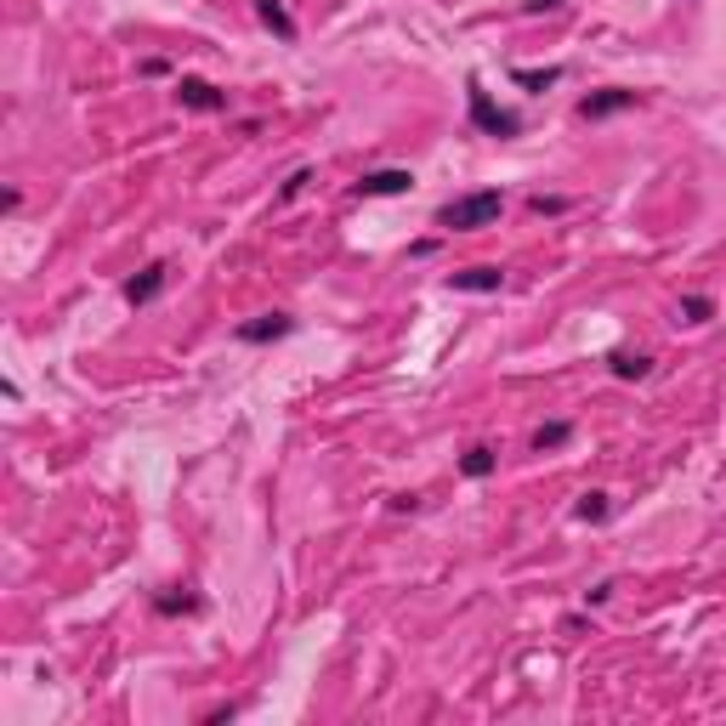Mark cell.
I'll list each match as a JSON object with an SVG mask.
<instances>
[{
    "label": "cell",
    "mask_w": 726,
    "mask_h": 726,
    "mask_svg": "<svg viewBox=\"0 0 726 726\" xmlns=\"http://www.w3.org/2000/svg\"><path fill=\"white\" fill-rule=\"evenodd\" d=\"M528 210H533V216H562L568 199H545V194H533V199H528Z\"/></svg>",
    "instance_id": "17"
},
{
    "label": "cell",
    "mask_w": 726,
    "mask_h": 726,
    "mask_svg": "<svg viewBox=\"0 0 726 726\" xmlns=\"http://www.w3.org/2000/svg\"><path fill=\"white\" fill-rule=\"evenodd\" d=\"M290 330H295L290 312H262V318H250V324H239V340H250V347H267V340H284Z\"/></svg>",
    "instance_id": "6"
},
{
    "label": "cell",
    "mask_w": 726,
    "mask_h": 726,
    "mask_svg": "<svg viewBox=\"0 0 726 726\" xmlns=\"http://www.w3.org/2000/svg\"><path fill=\"white\" fill-rule=\"evenodd\" d=\"M642 102V91H625V85H607V91H590L579 102V119H607V114H625Z\"/></svg>",
    "instance_id": "4"
},
{
    "label": "cell",
    "mask_w": 726,
    "mask_h": 726,
    "mask_svg": "<svg viewBox=\"0 0 726 726\" xmlns=\"http://www.w3.org/2000/svg\"><path fill=\"white\" fill-rule=\"evenodd\" d=\"M460 472L472 477V482H482L488 472H494V448H482V443H477V448H465V454H460Z\"/></svg>",
    "instance_id": "12"
},
{
    "label": "cell",
    "mask_w": 726,
    "mask_h": 726,
    "mask_svg": "<svg viewBox=\"0 0 726 726\" xmlns=\"http://www.w3.org/2000/svg\"><path fill=\"white\" fill-rule=\"evenodd\" d=\"M415 177L409 170H363L358 177V199H392V194H409Z\"/></svg>",
    "instance_id": "5"
},
{
    "label": "cell",
    "mask_w": 726,
    "mask_h": 726,
    "mask_svg": "<svg viewBox=\"0 0 726 726\" xmlns=\"http://www.w3.org/2000/svg\"><path fill=\"white\" fill-rule=\"evenodd\" d=\"M165 279H170V267H165V262H148L137 279L125 284V301H131V307H148V301H154V295L165 290Z\"/></svg>",
    "instance_id": "8"
},
{
    "label": "cell",
    "mask_w": 726,
    "mask_h": 726,
    "mask_svg": "<svg viewBox=\"0 0 726 726\" xmlns=\"http://www.w3.org/2000/svg\"><path fill=\"white\" fill-rule=\"evenodd\" d=\"M681 318H687V324H710L715 301H710V295H681Z\"/></svg>",
    "instance_id": "14"
},
{
    "label": "cell",
    "mask_w": 726,
    "mask_h": 726,
    "mask_svg": "<svg viewBox=\"0 0 726 726\" xmlns=\"http://www.w3.org/2000/svg\"><path fill=\"white\" fill-rule=\"evenodd\" d=\"M465 97H472V125H477V131H488V137H517L522 131V114L500 109V102L488 97L477 80H465Z\"/></svg>",
    "instance_id": "2"
},
{
    "label": "cell",
    "mask_w": 726,
    "mask_h": 726,
    "mask_svg": "<svg viewBox=\"0 0 726 726\" xmlns=\"http://www.w3.org/2000/svg\"><path fill=\"white\" fill-rule=\"evenodd\" d=\"M607 596H613V579H602V585H590V590H585V602H590V607H602Z\"/></svg>",
    "instance_id": "19"
},
{
    "label": "cell",
    "mask_w": 726,
    "mask_h": 726,
    "mask_svg": "<svg viewBox=\"0 0 726 726\" xmlns=\"http://www.w3.org/2000/svg\"><path fill=\"white\" fill-rule=\"evenodd\" d=\"M522 6H528V12H562L568 0H522Z\"/></svg>",
    "instance_id": "20"
},
{
    "label": "cell",
    "mask_w": 726,
    "mask_h": 726,
    "mask_svg": "<svg viewBox=\"0 0 726 726\" xmlns=\"http://www.w3.org/2000/svg\"><path fill=\"white\" fill-rule=\"evenodd\" d=\"M607 363H613L618 380H647V375H653V358H647V352H613Z\"/></svg>",
    "instance_id": "10"
},
{
    "label": "cell",
    "mask_w": 726,
    "mask_h": 726,
    "mask_svg": "<svg viewBox=\"0 0 726 726\" xmlns=\"http://www.w3.org/2000/svg\"><path fill=\"white\" fill-rule=\"evenodd\" d=\"M602 517H607V494H596V488L579 494V522H602Z\"/></svg>",
    "instance_id": "16"
},
{
    "label": "cell",
    "mask_w": 726,
    "mask_h": 726,
    "mask_svg": "<svg viewBox=\"0 0 726 726\" xmlns=\"http://www.w3.org/2000/svg\"><path fill=\"white\" fill-rule=\"evenodd\" d=\"M500 284H505L500 267H465V272H448V290H460V295H494Z\"/></svg>",
    "instance_id": "7"
},
{
    "label": "cell",
    "mask_w": 726,
    "mask_h": 726,
    "mask_svg": "<svg viewBox=\"0 0 726 726\" xmlns=\"http://www.w3.org/2000/svg\"><path fill=\"white\" fill-rule=\"evenodd\" d=\"M255 17H262V24L279 34V40H295L301 29H295V17H290V6L284 0H255Z\"/></svg>",
    "instance_id": "9"
},
{
    "label": "cell",
    "mask_w": 726,
    "mask_h": 726,
    "mask_svg": "<svg viewBox=\"0 0 726 726\" xmlns=\"http://www.w3.org/2000/svg\"><path fill=\"white\" fill-rule=\"evenodd\" d=\"M511 80H517L522 91H550V85L562 80V69H557V62H550V69H511Z\"/></svg>",
    "instance_id": "11"
},
{
    "label": "cell",
    "mask_w": 726,
    "mask_h": 726,
    "mask_svg": "<svg viewBox=\"0 0 726 726\" xmlns=\"http://www.w3.org/2000/svg\"><path fill=\"white\" fill-rule=\"evenodd\" d=\"M573 437V425L568 420H550V425H540V432H533V448H540V454H550V448H562Z\"/></svg>",
    "instance_id": "13"
},
{
    "label": "cell",
    "mask_w": 726,
    "mask_h": 726,
    "mask_svg": "<svg viewBox=\"0 0 726 726\" xmlns=\"http://www.w3.org/2000/svg\"><path fill=\"white\" fill-rule=\"evenodd\" d=\"M154 607L165 618H177V613H199V596H154Z\"/></svg>",
    "instance_id": "15"
},
{
    "label": "cell",
    "mask_w": 726,
    "mask_h": 726,
    "mask_svg": "<svg viewBox=\"0 0 726 726\" xmlns=\"http://www.w3.org/2000/svg\"><path fill=\"white\" fill-rule=\"evenodd\" d=\"M500 210H505V194L500 187H477V194H460V199H448L437 210V227L443 233H477L488 222H500Z\"/></svg>",
    "instance_id": "1"
},
{
    "label": "cell",
    "mask_w": 726,
    "mask_h": 726,
    "mask_svg": "<svg viewBox=\"0 0 726 726\" xmlns=\"http://www.w3.org/2000/svg\"><path fill=\"white\" fill-rule=\"evenodd\" d=\"M177 102H182V109H194V114H222V109H227V91H216L210 80L182 74V80H177Z\"/></svg>",
    "instance_id": "3"
},
{
    "label": "cell",
    "mask_w": 726,
    "mask_h": 726,
    "mask_svg": "<svg viewBox=\"0 0 726 726\" xmlns=\"http://www.w3.org/2000/svg\"><path fill=\"white\" fill-rule=\"evenodd\" d=\"M307 182H312V170H295V177L284 182V194H279V199H295V194H301V187H307Z\"/></svg>",
    "instance_id": "18"
}]
</instances>
